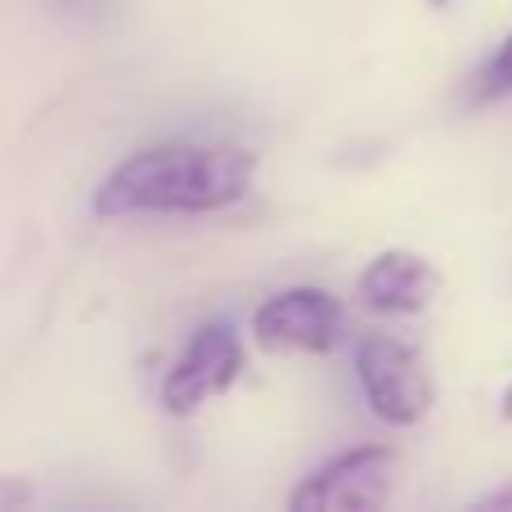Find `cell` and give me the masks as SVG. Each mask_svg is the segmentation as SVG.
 Here are the masks:
<instances>
[{
    "label": "cell",
    "instance_id": "cell-1",
    "mask_svg": "<svg viewBox=\"0 0 512 512\" xmlns=\"http://www.w3.org/2000/svg\"><path fill=\"white\" fill-rule=\"evenodd\" d=\"M256 153L243 144H153L99 180L95 216H203L234 207L256 185Z\"/></svg>",
    "mask_w": 512,
    "mask_h": 512
},
{
    "label": "cell",
    "instance_id": "cell-2",
    "mask_svg": "<svg viewBox=\"0 0 512 512\" xmlns=\"http://www.w3.org/2000/svg\"><path fill=\"white\" fill-rule=\"evenodd\" d=\"M355 378H360L369 409L391 427L423 423L436 405V382L427 373L423 355L400 337L364 333L355 346Z\"/></svg>",
    "mask_w": 512,
    "mask_h": 512
},
{
    "label": "cell",
    "instance_id": "cell-3",
    "mask_svg": "<svg viewBox=\"0 0 512 512\" xmlns=\"http://www.w3.org/2000/svg\"><path fill=\"white\" fill-rule=\"evenodd\" d=\"M396 486V450L387 445H360L324 468H315L297 490L288 495L292 512H355V508H382Z\"/></svg>",
    "mask_w": 512,
    "mask_h": 512
},
{
    "label": "cell",
    "instance_id": "cell-4",
    "mask_svg": "<svg viewBox=\"0 0 512 512\" xmlns=\"http://www.w3.org/2000/svg\"><path fill=\"white\" fill-rule=\"evenodd\" d=\"M239 373H243V342L234 333V324L207 319V324L194 328L189 346L162 378V405L171 414H194L198 405L225 396L239 382Z\"/></svg>",
    "mask_w": 512,
    "mask_h": 512
},
{
    "label": "cell",
    "instance_id": "cell-5",
    "mask_svg": "<svg viewBox=\"0 0 512 512\" xmlns=\"http://www.w3.org/2000/svg\"><path fill=\"white\" fill-rule=\"evenodd\" d=\"M252 333L265 351L324 355L342 333V301L324 288H288L256 306Z\"/></svg>",
    "mask_w": 512,
    "mask_h": 512
},
{
    "label": "cell",
    "instance_id": "cell-6",
    "mask_svg": "<svg viewBox=\"0 0 512 512\" xmlns=\"http://www.w3.org/2000/svg\"><path fill=\"white\" fill-rule=\"evenodd\" d=\"M355 288H360L364 306L378 310V315H418V310L432 306L436 288H441V274H436V265L427 256L387 248L364 265Z\"/></svg>",
    "mask_w": 512,
    "mask_h": 512
},
{
    "label": "cell",
    "instance_id": "cell-7",
    "mask_svg": "<svg viewBox=\"0 0 512 512\" xmlns=\"http://www.w3.org/2000/svg\"><path fill=\"white\" fill-rule=\"evenodd\" d=\"M504 95H512V32L499 41V50L481 63V72L468 86L472 104H490V99H504Z\"/></svg>",
    "mask_w": 512,
    "mask_h": 512
},
{
    "label": "cell",
    "instance_id": "cell-8",
    "mask_svg": "<svg viewBox=\"0 0 512 512\" xmlns=\"http://www.w3.org/2000/svg\"><path fill=\"white\" fill-rule=\"evenodd\" d=\"M36 499V486L27 477H0V512L9 508H23Z\"/></svg>",
    "mask_w": 512,
    "mask_h": 512
},
{
    "label": "cell",
    "instance_id": "cell-9",
    "mask_svg": "<svg viewBox=\"0 0 512 512\" xmlns=\"http://www.w3.org/2000/svg\"><path fill=\"white\" fill-rule=\"evenodd\" d=\"M472 508H512V481H504V486L490 490V495H481Z\"/></svg>",
    "mask_w": 512,
    "mask_h": 512
},
{
    "label": "cell",
    "instance_id": "cell-10",
    "mask_svg": "<svg viewBox=\"0 0 512 512\" xmlns=\"http://www.w3.org/2000/svg\"><path fill=\"white\" fill-rule=\"evenodd\" d=\"M59 5L77 9V14H95V9H104V5H108V0H59Z\"/></svg>",
    "mask_w": 512,
    "mask_h": 512
},
{
    "label": "cell",
    "instance_id": "cell-11",
    "mask_svg": "<svg viewBox=\"0 0 512 512\" xmlns=\"http://www.w3.org/2000/svg\"><path fill=\"white\" fill-rule=\"evenodd\" d=\"M499 414H504V418H508V423H512V382H508V391H504V400H499Z\"/></svg>",
    "mask_w": 512,
    "mask_h": 512
},
{
    "label": "cell",
    "instance_id": "cell-12",
    "mask_svg": "<svg viewBox=\"0 0 512 512\" xmlns=\"http://www.w3.org/2000/svg\"><path fill=\"white\" fill-rule=\"evenodd\" d=\"M432 5H450V0H432Z\"/></svg>",
    "mask_w": 512,
    "mask_h": 512
}]
</instances>
